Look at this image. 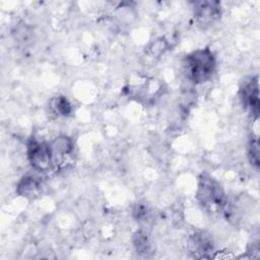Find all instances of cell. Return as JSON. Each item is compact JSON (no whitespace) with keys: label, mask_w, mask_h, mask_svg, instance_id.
<instances>
[{"label":"cell","mask_w":260,"mask_h":260,"mask_svg":"<svg viewBox=\"0 0 260 260\" xmlns=\"http://www.w3.org/2000/svg\"><path fill=\"white\" fill-rule=\"evenodd\" d=\"M186 78L193 84L207 82L215 73L216 58L209 48H201L187 54L183 60Z\"/></svg>","instance_id":"obj_1"},{"label":"cell","mask_w":260,"mask_h":260,"mask_svg":"<svg viewBox=\"0 0 260 260\" xmlns=\"http://www.w3.org/2000/svg\"><path fill=\"white\" fill-rule=\"evenodd\" d=\"M196 199L198 203L211 213L225 211L228 198L219 182L206 173H202L198 178Z\"/></svg>","instance_id":"obj_2"},{"label":"cell","mask_w":260,"mask_h":260,"mask_svg":"<svg viewBox=\"0 0 260 260\" xmlns=\"http://www.w3.org/2000/svg\"><path fill=\"white\" fill-rule=\"evenodd\" d=\"M26 156L31 168L38 172L46 173L54 167L50 142L34 136L26 142Z\"/></svg>","instance_id":"obj_3"},{"label":"cell","mask_w":260,"mask_h":260,"mask_svg":"<svg viewBox=\"0 0 260 260\" xmlns=\"http://www.w3.org/2000/svg\"><path fill=\"white\" fill-rule=\"evenodd\" d=\"M239 99L243 108L254 118L259 117L260 100H259V82L258 76L245 77L239 87Z\"/></svg>","instance_id":"obj_4"},{"label":"cell","mask_w":260,"mask_h":260,"mask_svg":"<svg viewBox=\"0 0 260 260\" xmlns=\"http://www.w3.org/2000/svg\"><path fill=\"white\" fill-rule=\"evenodd\" d=\"M192 9L197 25L203 29L213 25L222 14V7L218 1H195L192 2Z\"/></svg>","instance_id":"obj_5"},{"label":"cell","mask_w":260,"mask_h":260,"mask_svg":"<svg viewBox=\"0 0 260 260\" xmlns=\"http://www.w3.org/2000/svg\"><path fill=\"white\" fill-rule=\"evenodd\" d=\"M214 243L212 237L206 232H195L188 241V248L196 258H208L213 251Z\"/></svg>","instance_id":"obj_6"},{"label":"cell","mask_w":260,"mask_h":260,"mask_svg":"<svg viewBox=\"0 0 260 260\" xmlns=\"http://www.w3.org/2000/svg\"><path fill=\"white\" fill-rule=\"evenodd\" d=\"M43 184L39 177L34 175L23 176L16 185L17 195L26 199H35L42 193Z\"/></svg>","instance_id":"obj_7"},{"label":"cell","mask_w":260,"mask_h":260,"mask_svg":"<svg viewBox=\"0 0 260 260\" xmlns=\"http://www.w3.org/2000/svg\"><path fill=\"white\" fill-rule=\"evenodd\" d=\"M54 166L57 162L63 161L66 157L70 156L74 149V142L71 137L67 135H59L50 142Z\"/></svg>","instance_id":"obj_8"},{"label":"cell","mask_w":260,"mask_h":260,"mask_svg":"<svg viewBox=\"0 0 260 260\" xmlns=\"http://www.w3.org/2000/svg\"><path fill=\"white\" fill-rule=\"evenodd\" d=\"M49 110L56 117H69L72 114L73 107L66 96L57 95L49 102Z\"/></svg>","instance_id":"obj_9"},{"label":"cell","mask_w":260,"mask_h":260,"mask_svg":"<svg viewBox=\"0 0 260 260\" xmlns=\"http://www.w3.org/2000/svg\"><path fill=\"white\" fill-rule=\"evenodd\" d=\"M133 246L136 252L140 255L147 256L151 251V244L148 238V235L144 231H136L132 238Z\"/></svg>","instance_id":"obj_10"},{"label":"cell","mask_w":260,"mask_h":260,"mask_svg":"<svg viewBox=\"0 0 260 260\" xmlns=\"http://www.w3.org/2000/svg\"><path fill=\"white\" fill-rule=\"evenodd\" d=\"M259 140L257 135H252L248 141L247 145V157L252 167L256 170L259 169L260 159H259Z\"/></svg>","instance_id":"obj_11"},{"label":"cell","mask_w":260,"mask_h":260,"mask_svg":"<svg viewBox=\"0 0 260 260\" xmlns=\"http://www.w3.org/2000/svg\"><path fill=\"white\" fill-rule=\"evenodd\" d=\"M168 49H169L168 42L165 39L160 38L153 41L146 48V53L152 58H159Z\"/></svg>","instance_id":"obj_12"}]
</instances>
